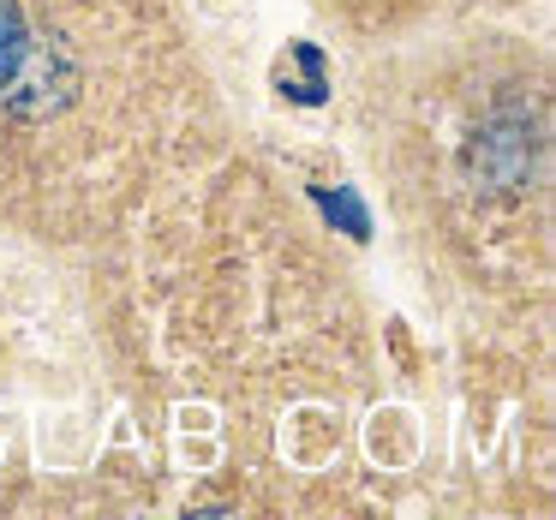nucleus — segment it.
<instances>
[{"instance_id": "nucleus-2", "label": "nucleus", "mask_w": 556, "mask_h": 520, "mask_svg": "<svg viewBox=\"0 0 556 520\" xmlns=\"http://www.w3.org/2000/svg\"><path fill=\"white\" fill-rule=\"evenodd\" d=\"M324 210H329V216H341V221H348V233H353V240H365V228H371V221H365V210H359V198H353V192L324 198Z\"/></svg>"}, {"instance_id": "nucleus-3", "label": "nucleus", "mask_w": 556, "mask_h": 520, "mask_svg": "<svg viewBox=\"0 0 556 520\" xmlns=\"http://www.w3.org/2000/svg\"><path fill=\"white\" fill-rule=\"evenodd\" d=\"M300 54H305V73H317V66H324V61H317L312 42H300ZM293 97H300V102H324V78H305V85L293 90Z\"/></svg>"}, {"instance_id": "nucleus-1", "label": "nucleus", "mask_w": 556, "mask_h": 520, "mask_svg": "<svg viewBox=\"0 0 556 520\" xmlns=\"http://www.w3.org/2000/svg\"><path fill=\"white\" fill-rule=\"evenodd\" d=\"M25 54H30V42H25V13H18L13 0H0V97L18 85V73H25Z\"/></svg>"}]
</instances>
